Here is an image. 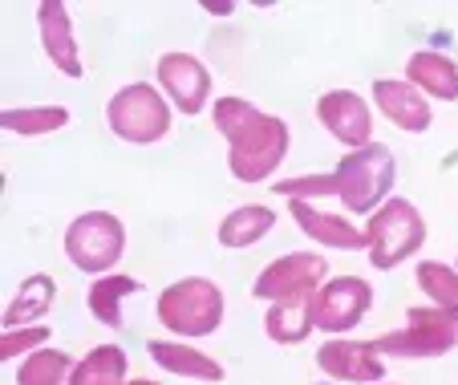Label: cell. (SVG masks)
Masks as SVG:
<instances>
[{"instance_id":"cell-23","label":"cell","mask_w":458,"mask_h":385,"mask_svg":"<svg viewBox=\"0 0 458 385\" xmlns=\"http://www.w3.org/2000/svg\"><path fill=\"white\" fill-rule=\"evenodd\" d=\"M70 373H73L70 353L37 349L33 357L17 369V385H70Z\"/></svg>"},{"instance_id":"cell-10","label":"cell","mask_w":458,"mask_h":385,"mask_svg":"<svg viewBox=\"0 0 458 385\" xmlns=\"http://www.w3.org/2000/svg\"><path fill=\"white\" fill-rule=\"evenodd\" d=\"M317 118H320V126L337 138V142L353 146V150L369 146L373 114H369V106H365V98L349 94V90H333V94H325L317 102Z\"/></svg>"},{"instance_id":"cell-13","label":"cell","mask_w":458,"mask_h":385,"mask_svg":"<svg viewBox=\"0 0 458 385\" xmlns=\"http://www.w3.org/2000/svg\"><path fill=\"white\" fill-rule=\"evenodd\" d=\"M373 98H377L381 114H386L394 126L410 130V134H422L430 130V102L418 94L410 81H394V77H377L373 81Z\"/></svg>"},{"instance_id":"cell-8","label":"cell","mask_w":458,"mask_h":385,"mask_svg":"<svg viewBox=\"0 0 458 385\" xmlns=\"http://www.w3.org/2000/svg\"><path fill=\"white\" fill-rule=\"evenodd\" d=\"M329 276V260L312 256V252H293L280 256L276 264H268L256 276V296L259 300H312L320 292V280Z\"/></svg>"},{"instance_id":"cell-5","label":"cell","mask_w":458,"mask_h":385,"mask_svg":"<svg viewBox=\"0 0 458 385\" xmlns=\"http://www.w3.org/2000/svg\"><path fill=\"white\" fill-rule=\"evenodd\" d=\"M458 345V308H410L406 329L386 333L373 341L377 353L394 357H442Z\"/></svg>"},{"instance_id":"cell-15","label":"cell","mask_w":458,"mask_h":385,"mask_svg":"<svg viewBox=\"0 0 458 385\" xmlns=\"http://www.w3.org/2000/svg\"><path fill=\"white\" fill-rule=\"evenodd\" d=\"M288 211L301 223L304 235H312V240L325 244V248H341V252L365 248V231H357L353 223L341 219V215H325V211H317V207L301 203V199H288Z\"/></svg>"},{"instance_id":"cell-17","label":"cell","mask_w":458,"mask_h":385,"mask_svg":"<svg viewBox=\"0 0 458 385\" xmlns=\"http://www.w3.org/2000/svg\"><path fill=\"white\" fill-rule=\"evenodd\" d=\"M147 353L155 357V365H163L174 377H199V381H224V369L208 357V353L191 349V345H174V341H150Z\"/></svg>"},{"instance_id":"cell-14","label":"cell","mask_w":458,"mask_h":385,"mask_svg":"<svg viewBox=\"0 0 458 385\" xmlns=\"http://www.w3.org/2000/svg\"><path fill=\"white\" fill-rule=\"evenodd\" d=\"M37 25H41V45L49 53V61L61 69L65 77H81V61H78V41H73V25H70V9L61 0H45L37 9Z\"/></svg>"},{"instance_id":"cell-4","label":"cell","mask_w":458,"mask_h":385,"mask_svg":"<svg viewBox=\"0 0 458 385\" xmlns=\"http://www.w3.org/2000/svg\"><path fill=\"white\" fill-rule=\"evenodd\" d=\"M158 321H163L171 333H182V337H208L219 329L224 321V296L211 280H179L158 296Z\"/></svg>"},{"instance_id":"cell-19","label":"cell","mask_w":458,"mask_h":385,"mask_svg":"<svg viewBox=\"0 0 458 385\" xmlns=\"http://www.w3.org/2000/svg\"><path fill=\"white\" fill-rule=\"evenodd\" d=\"M276 227V211L272 207H235L224 223H219V244L224 248H251Z\"/></svg>"},{"instance_id":"cell-20","label":"cell","mask_w":458,"mask_h":385,"mask_svg":"<svg viewBox=\"0 0 458 385\" xmlns=\"http://www.w3.org/2000/svg\"><path fill=\"white\" fill-rule=\"evenodd\" d=\"M53 296H57L53 276H29L17 288V300L4 308V329H21V325H29V321H41L53 308Z\"/></svg>"},{"instance_id":"cell-1","label":"cell","mask_w":458,"mask_h":385,"mask_svg":"<svg viewBox=\"0 0 458 385\" xmlns=\"http://www.w3.org/2000/svg\"><path fill=\"white\" fill-rule=\"evenodd\" d=\"M219 134L227 138V167L240 183H259L268 179L280 163H284V150H288V126L272 114L256 110L251 102L243 98H219L216 110Z\"/></svg>"},{"instance_id":"cell-9","label":"cell","mask_w":458,"mask_h":385,"mask_svg":"<svg viewBox=\"0 0 458 385\" xmlns=\"http://www.w3.org/2000/svg\"><path fill=\"white\" fill-rule=\"evenodd\" d=\"M369 304H373L369 284L357 280V276H337L312 296V321L325 333H345L369 312Z\"/></svg>"},{"instance_id":"cell-11","label":"cell","mask_w":458,"mask_h":385,"mask_svg":"<svg viewBox=\"0 0 458 385\" xmlns=\"http://www.w3.org/2000/svg\"><path fill=\"white\" fill-rule=\"evenodd\" d=\"M158 81H163V90L182 114H199L211 94V73L191 53H166L158 61Z\"/></svg>"},{"instance_id":"cell-18","label":"cell","mask_w":458,"mask_h":385,"mask_svg":"<svg viewBox=\"0 0 458 385\" xmlns=\"http://www.w3.org/2000/svg\"><path fill=\"white\" fill-rule=\"evenodd\" d=\"M317 329L312 321V300H276L268 308V317H264V333L280 345H296Z\"/></svg>"},{"instance_id":"cell-3","label":"cell","mask_w":458,"mask_h":385,"mask_svg":"<svg viewBox=\"0 0 458 385\" xmlns=\"http://www.w3.org/2000/svg\"><path fill=\"white\" fill-rule=\"evenodd\" d=\"M333 179H337L341 203H345L349 211L365 215L394 187V154H389V146L369 142V146H361V150L345 154L337 163V171H333Z\"/></svg>"},{"instance_id":"cell-24","label":"cell","mask_w":458,"mask_h":385,"mask_svg":"<svg viewBox=\"0 0 458 385\" xmlns=\"http://www.w3.org/2000/svg\"><path fill=\"white\" fill-rule=\"evenodd\" d=\"M4 130L13 134H53L70 122V110L65 106H45V110H4Z\"/></svg>"},{"instance_id":"cell-27","label":"cell","mask_w":458,"mask_h":385,"mask_svg":"<svg viewBox=\"0 0 458 385\" xmlns=\"http://www.w3.org/2000/svg\"><path fill=\"white\" fill-rule=\"evenodd\" d=\"M45 337H49V329H45V325H33V329H4V337H0V357L9 361V357H17V353H25V349H41Z\"/></svg>"},{"instance_id":"cell-6","label":"cell","mask_w":458,"mask_h":385,"mask_svg":"<svg viewBox=\"0 0 458 385\" xmlns=\"http://www.w3.org/2000/svg\"><path fill=\"white\" fill-rule=\"evenodd\" d=\"M106 122H110V130L118 138L147 146V142L166 138V130H171V106H166L163 94H155L150 86L139 81V86H126L110 98Z\"/></svg>"},{"instance_id":"cell-2","label":"cell","mask_w":458,"mask_h":385,"mask_svg":"<svg viewBox=\"0 0 458 385\" xmlns=\"http://www.w3.org/2000/svg\"><path fill=\"white\" fill-rule=\"evenodd\" d=\"M426 240V223L414 203L406 199H389L381 211H373L369 227H365V248H369V264L377 272L398 268L406 256H414Z\"/></svg>"},{"instance_id":"cell-7","label":"cell","mask_w":458,"mask_h":385,"mask_svg":"<svg viewBox=\"0 0 458 385\" xmlns=\"http://www.w3.org/2000/svg\"><path fill=\"white\" fill-rule=\"evenodd\" d=\"M122 244H126V231H122L118 215L110 211H86L65 231V256H70L73 268H81L89 276H102L106 268L118 264Z\"/></svg>"},{"instance_id":"cell-21","label":"cell","mask_w":458,"mask_h":385,"mask_svg":"<svg viewBox=\"0 0 458 385\" xmlns=\"http://www.w3.org/2000/svg\"><path fill=\"white\" fill-rule=\"evenodd\" d=\"M126 353L118 345H98L73 365L70 385H126Z\"/></svg>"},{"instance_id":"cell-22","label":"cell","mask_w":458,"mask_h":385,"mask_svg":"<svg viewBox=\"0 0 458 385\" xmlns=\"http://www.w3.org/2000/svg\"><path fill=\"white\" fill-rule=\"evenodd\" d=\"M142 284L130 280V276H102V280L89 284V312H94L102 325L118 329L122 325V300L134 296Z\"/></svg>"},{"instance_id":"cell-26","label":"cell","mask_w":458,"mask_h":385,"mask_svg":"<svg viewBox=\"0 0 458 385\" xmlns=\"http://www.w3.org/2000/svg\"><path fill=\"white\" fill-rule=\"evenodd\" d=\"M276 195L284 199H309V195H337V179L333 175H309V179H284L276 183Z\"/></svg>"},{"instance_id":"cell-12","label":"cell","mask_w":458,"mask_h":385,"mask_svg":"<svg viewBox=\"0 0 458 385\" xmlns=\"http://www.w3.org/2000/svg\"><path fill=\"white\" fill-rule=\"evenodd\" d=\"M317 365H320V373H329L333 381H353V385L381 381V373H386L377 349L365 345V341H329V345H320Z\"/></svg>"},{"instance_id":"cell-28","label":"cell","mask_w":458,"mask_h":385,"mask_svg":"<svg viewBox=\"0 0 458 385\" xmlns=\"http://www.w3.org/2000/svg\"><path fill=\"white\" fill-rule=\"evenodd\" d=\"M126 385H155V381H147V377H139V381H126Z\"/></svg>"},{"instance_id":"cell-16","label":"cell","mask_w":458,"mask_h":385,"mask_svg":"<svg viewBox=\"0 0 458 385\" xmlns=\"http://www.w3.org/2000/svg\"><path fill=\"white\" fill-rule=\"evenodd\" d=\"M406 77L414 90L438 98V102H454L458 98V65L434 49H418L414 57L406 61Z\"/></svg>"},{"instance_id":"cell-25","label":"cell","mask_w":458,"mask_h":385,"mask_svg":"<svg viewBox=\"0 0 458 385\" xmlns=\"http://www.w3.org/2000/svg\"><path fill=\"white\" fill-rule=\"evenodd\" d=\"M418 284H422L426 296L438 308H458V272L454 268L426 260V264H418Z\"/></svg>"}]
</instances>
